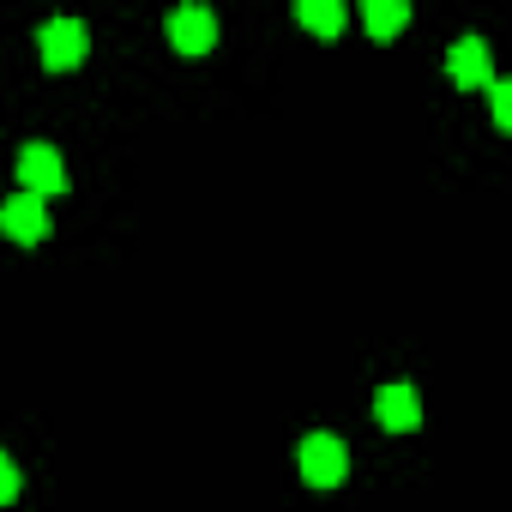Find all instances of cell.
<instances>
[{"label":"cell","instance_id":"cell-8","mask_svg":"<svg viewBox=\"0 0 512 512\" xmlns=\"http://www.w3.org/2000/svg\"><path fill=\"white\" fill-rule=\"evenodd\" d=\"M296 19H302L308 31H320V37L344 31V7H338V0H302V7H296Z\"/></svg>","mask_w":512,"mask_h":512},{"label":"cell","instance_id":"cell-2","mask_svg":"<svg viewBox=\"0 0 512 512\" xmlns=\"http://www.w3.org/2000/svg\"><path fill=\"white\" fill-rule=\"evenodd\" d=\"M296 458H302V482H314V488H338L344 470H350V452H344L338 434H308Z\"/></svg>","mask_w":512,"mask_h":512},{"label":"cell","instance_id":"cell-5","mask_svg":"<svg viewBox=\"0 0 512 512\" xmlns=\"http://www.w3.org/2000/svg\"><path fill=\"white\" fill-rule=\"evenodd\" d=\"M163 31H169V43H175L181 55H205V49L217 43V19H211V7H175Z\"/></svg>","mask_w":512,"mask_h":512},{"label":"cell","instance_id":"cell-9","mask_svg":"<svg viewBox=\"0 0 512 512\" xmlns=\"http://www.w3.org/2000/svg\"><path fill=\"white\" fill-rule=\"evenodd\" d=\"M404 19H410V13H404V0H368V7H362V25H368L374 37H392Z\"/></svg>","mask_w":512,"mask_h":512},{"label":"cell","instance_id":"cell-10","mask_svg":"<svg viewBox=\"0 0 512 512\" xmlns=\"http://www.w3.org/2000/svg\"><path fill=\"white\" fill-rule=\"evenodd\" d=\"M7 500H19V464L0 452V506H7Z\"/></svg>","mask_w":512,"mask_h":512},{"label":"cell","instance_id":"cell-6","mask_svg":"<svg viewBox=\"0 0 512 512\" xmlns=\"http://www.w3.org/2000/svg\"><path fill=\"white\" fill-rule=\"evenodd\" d=\"M374 416H380V428H392V434L416 428V422H422V398H416V386H410V380H386L380 398H374Z\"/></svg>","mask_w":512,"mask_h":512},{"label":"cell","instance_id":"cell-1","mask_svg":"<svg viewBox=\"0 0 512 512\" xmlns=\"http://www.w3.org/2000/svg\"><path fill=\"white\" fill-rule=\"evenodd\" d=\"M61 187H67V163H61V151L43 145V139H31V145L19 151V193H31V199H55Z\"/></svg>","mask_w":512,"mask_h":512},{"label":"cell","instance_id":"cell-11","mask_svg":"<svg viewBox=\"0 0 512 512\" xmlns=\"http://www.w3.org/2000/svg\"><path fill=\"white\" fill-rule=\"evenodd\" d=\"M488 97H494V121L506 127V121H512V85H494V79H488Z\"/></svg>","mask_w":512,"mask_h":512},{"label":"cell","instance_id":"cell-4","mask_svg":"<svg viewBox=\"0 0 512 512\" xmlns=\"http://www.w3.org/2000/svg\"><path fill=\"white\" fill-rule=\"evenodd\" d=\"M0 229H7V241H19V247H37L49 235V205L31 199V193H13L0 205Z\"/></svg>","mask_w":512,"mask_h":512},{"label":"cell","instance_id":"cell-3","mask_svg":"<svg viewBox=\"0 0 512 512\" xmlns=\"http://www.w3.org/2000/svg\"><path fill=\"white\" fill-rule=\"evenodd\" d=\"M37 49H43V67L67 73V67H79V61H85L91 31H85L79 19H49V25H43V37H37Z\"/></svg>","mask_w":512,"mask_h":512},{"label":"cell","instance_id":"cell-7","mask_svg":"<svg viewBox=\"0 0 512 512\" xmlns=\"http://www.w3.org/2000/svg\"><path fill=\"white\" fill-rule=\"evenodd\" d=\"M446 67H452V79H458L464 91L488 85V43H482V37H458V43L446 49Z\"/></svg>","mask_w":512,"mask_h":512}]
</instances>
